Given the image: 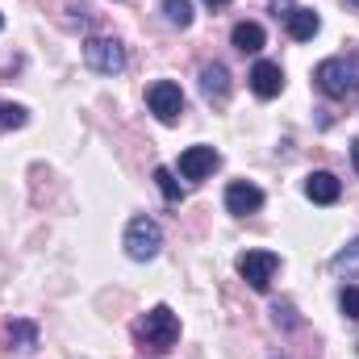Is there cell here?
Instances as JSON below:
<instances>
[{
	"mask_svg": "<svg viewBox=\"0 0 359 359\" xmlns=\"http://www.w3.org/2000/svg\"><path fill=\"white\" fill-rule=\"evenodd\" d=\"M313 80H318V88L326 92L330 100H351V96H359V50L322 59L318 72H313Z\"/></svg>",
	"mask_w": 359,
	"mask_h": 359,
	"instance_id": "1",
	"label": "cell"
},
{
	"mask_svg": "<svg viewBox=\"0 0 359 359\" xmlns=\"http://www.w3.org/2000/svg\"><path fill=\"white\" fill-rule=\"evenodd\" d=\"M205 4H209V8H222V4H230V0H205Z\"/></svg>",
	"mask_w": 359,
	"mask_h": 359,
	"instance_id": "22",
	"label": "cell"
},
{
	"mask_svg": "<svg viewBox=\"0 0 359 359\" xmlns=\"http://www.w3.org/2000/svg\"><path fill=\"white\" fill-rule=\"evenodd\" d=\"M334 271H343V276H359V238L355 243H347V247L334 255Z\"/></svg>",
	"mask_w": 359,
	"mask_h": 359,
	"instance_id": "17",
	"label": "cell"
},
{
	"mask_svg": "<svg viewBox=\"0 0 359 359\" xmlns=\"http://www.w3.org/2000/svg\"><path fill=\"white\" fill-rule=\"evenodd\" d=\"M305 196L313 201V205H334L339 196H343V184L334 172H309L305 176Z\"/></svg>",
	"mask_w": 359,
	"mask_h": 359,
	"instance_id": "10",
	"label": "cell"
},
{
	"mask_svg": "<svg viewBox=\"0 0 359 359\" xmlns=\"http://www.w3.org/2000/svg\"><path fill=\"white\" fill-rule=\"evenodd\" d=\"M347 4H351V8H359V0H347Z\"/></svg>",
	"mask_w": 359,
	"mask_h": 359,
	"instance_id": "23",
	"label": "cell"
},
{
	"mask_svg": "<svg viewBox=\"0 0 359 359\" xmlns=\"http://www.w3.org/2000/svg\"><path fill=\"white\" fill-rule=\"evenodd\" d=\"M84 63L96 76H117V72H126V50H121L117 38H88L84 42Z\"/></svg>",
	"mask_w": 359,
	"mask_h": 359,
	"instance_id": "4",
	"label": "cell"
},
{
	"mask_svg": "<svg viewBox=\"0 0 359 359\" xmlns=\"http://www.w3.org/2000/svg\"><path fill=\"white\" fill-rule=\"evenodd\" d=\"M276 268H280V255H271V251H247V255H238V276H243L255 292H268L271 288Z\"/></svg>",
	"mask_w": 359,
	"mask_h": 359,
	"instance_id": "6",
	"label": "cell"
},
{
	"mask_svg": "<svg viewBox=\"0 0 359 359\" xmlns=\"http://www.w3.org/2000/svg\"><path fill=\"white\" fill-rule=\"evenodd\" d=\"M29 121V113L21 109V104H13V100H0V130H21Z\"/></svg>",
	"mask_w": 359,
	"mask_h": 359,
	"instance_id": "16",
	"label": "cell"
},
{
	"mask_svg": "<svg viewBox=\"0 0 359 359\" xmlns=\"http://www.w3.org/2000/svg\"><path fill=\"white\" fill-rule=\"evenodd\" d=\"M217 163H222V155H217L213 147H188V151L180 155V176L196 184V180L209 176V172H213Z\"/></svg>",
	"mask_w": 359,
	"mask_h": 359,
	"instance_id": "7",
	"label": "cell"
},
{
	"mask_svg": "<svg viewBox=\"0 0 359 359\" xmlns=\"http://www.w3.org/2000/svg\"><path fill=\"white\" fill-rule=\"evenodd\" d=\"M159 247H163V230H159V222H151V217H134V222L126 226V255H130V259L147 264V259L159 255Z\"/></svg>",
	"mask_w": 359,
	"mask_h": 359,
	"instance_id": "3",
	"label": "cell"
},
{
	"mask_svg": "<svg viewBox=\"0 0 359 359\" xmlns=\"http://www.w3.org/2000/svg\"><path fill=\"white\" fill-rule=\"evenodd\" d=\"M163 17L180 29H188L192 25V0H163Z\"/></svg>",
	"mask_w": 359,
	"mask_h": 359,
	"instance_id": "15",
	"label": "cell"
},
{
	"mask_svg": "<svg viewBox=\"0 0 359 359\" xmlns=\"http://www.w3.org/2000/svg\"><path fill=\"white\" fill-rule=\"evenodd\" d=\"M230 42H234L243 55H255V50H264L268 34H264V25H259V21H238V25L230 29Z\"/></svg>",
	"mask_w": 359,
	"mask_h": 359,
	"instance_id": "12",
	"label": "cell"
},
{
	"mask_svg": "<svg viewBox=\"0 0 359 359\" xmlns=\"http://www.w3.org/2000/svg\"><path fill=\"white\" fill-rule=\"evenodd\" d=\"M339 305H343V313H347L351 322H359V288H343V292H339Z\"/></svg>",
	"mask_w": 359,
	"mask_h": 359,
	"instance_id": "19",
	"label": "cell"
},
{
	"mask_svg": "<svg viewBox=\"0 0 359 359\" xmlns=\"http://www.w3.org/2000/svg\"><path fill=\"white\" fill-rule=\"evenodd\" d=\"M201 92L209 100H226L230 96V72H226V63H205L201 67Z\"/></svg>",
	"mask_w": 359,
	"mask_h": 359,
	"instance_id": "11",
	"label": "cell"
},
{
	"mask_svg": "<svg viewBox=\"0 0 359 359\" xmlns=\"http://www.w3.org/2000/svg\"><path fill=\"white\" fill-rule=\"evenodd\" d=\"M8 343H13L17 351H34V347H38V326H34V322H21V318L8 322Z\"/></svg>",
	"mask_w": 359,
	"mask_h": 359,
	"instance_id": "14",
	"label": "cell"
},
{
	"mask_svg": "<svg viewBox=\"0 0 359 359\" xmlns=\"http://www.w3.org/2000/svg\"><path fill=\"white\" fill-rule=\"evenodd\" d=\"M226 209L238 213V217L259 213V209H264V188H255V184H247V180H234V184L226 188Z\"/></svg>",
	"mask_w": 359,
	"mask_h": 359,
	"instance_id": "8",
	"label": "cell"
},
{
	"mask_svg": "<svg viewBox=\"0 0 359 359\" xmlns=\"http://www.w3.org/2000/svg\"><path fill=\"white\" fill-rule=\"evenodd\" d=\"M134 334H138V339H147V343H151V347H159V351H172V347L180 343V318L168 309V305H155L147 318H138Z\"/></svg>",
	"mask_w": 359,
	"mask_h": 359,
	"instance_id": "2",
	"label": "cell"
},
{
	"mask_svg": "<svg viewBox=\"0 0 359 359\" xmlns=\"http://www.w3.org/2000/svg\"><path fill=\"white\" fill-rule=\"evenodd\" d=\"M155 184H159V192L176 205V201H184V188H180V180L172 176V168H155Z\"/></svg>",
	"mask_w": 359,
	"mask_h": 359,
	"instance_id": "18",
	"label": "cell"
},
{
	"mask_svg": "<svg viewBox=\"0 0 359 359\" xmlns=\"http://www.w3.org/2000/svg\"><path fill=\"white\" fill-rule=\"evenodd\" d=\"M284 21H288V38H297V42H309V38L322 29V17H318L313 8H292Z\"/></svg>",
	"mask_w": 359,
	"mask_h": 359,
	"instance_id": "13",
	"label": "cell"
},
{
	"mask_svg": "<svg viewBox=\"0 0 359 359\" xmlns=\"http://www.w3.org/2000/svg\"><path fill=\"white\" fill-rule=\"evenodd\" d=\"M351 163H355V172H359V138L351 142Z\"/></svg>",
	"mask_w": 359,
	"mask_h": 359,
	"instance_id": "21",
	"label": "cell"
},
{
	"mask_svg": "<svg viewBox=\"0 0 359 359\" xmlns=\"http://www.w3.org/2000/svg\"><path fill=\"white\" fill-rule=\"evenodd\" d=\"M0 25H4V17H0Z\"/></svg>",
	"mask_w": 359,
	"mask_h": 359,
	"instance_id": "24",
	"label": "cell"
},
{
	"mask_svg": "<svg viewBox=\"0 0 359 359\" xmlns=\"http://www.w3.org/2000/svg\"><path fill=\"white\" fill-rule=\"evenodd\" d=\"M147 104H151V113H155L163 126H176L180 117H184V92H180V84H172V80L151 84V88H147Z\"/></svg>",
	"mask_w": 359,
	"mask_h": 359,
	"instance_id": "5",
	"label": "cell"
},
{
	"mask_svg": "<svg viewBox=\"0 0 359 359\" xmlns=\"http://www.w3.org/2000/svg\"><path fill=\"white\" fill-rule=\"evenodd\" d=\"M271 313H276V322H284V326H297V318H292V305H276Z\"/></svg>",
	"mask_w": 359,
	"mask_h": 359,
	"instance_id": "20",
	"label": "cell"
},
{
	"mask_svg": "<svg viewBox=\"0 0 359 359\" xmlns=\"http://www.w3.org/2000/svg\"><path fill=\"white\" fill-rule=\"evenodd\" d=\"M280 88H284V72H280V63L259 59V63L251 67V92H255L259 100H271V96H280Z\"/></svg>",
	"mask_w": 359,
	"mask_h": 359,
	"instance_id": "9",
	"label": "cell"
}]
</instances>
